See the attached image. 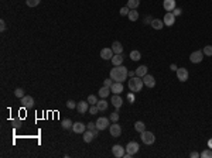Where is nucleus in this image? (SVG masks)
Here are the masks:
<instances>
[{
    "label": "nucleus",
    "instance_id": "nucleus-42",
    "mask_svg": "<svg viewBox=\"0 0 212 158\" xmlns=\"http://www.w3.org/2000/svg\"><path fill=\"white\" fill-rule=\"evenodd\" d=\"M4 30H6V21H4V20L2 19V20H0V31L3 33Z\"/></svg>",
    "mask_w": 212,
    "mask_h": 158
},
{
    "label": "nucleus",
    "instance_id": "nucleus-22",
    "mask_svg": "<svg viewBox=\"0 0 212 158\" xmlns=\"http://www.w3.org/2000/svg\"><path fill=\"white\" fill-rule=\"evenodd\" d=\"M150 26L154 28V30H161V28L164 27V21H163V20H158V19H153Z\"/></svg>",
    "mask_w": 212,
    "mask_h": 158
},
{
    "label": "nucleus",
    "instance_id": "nucleus-8",
    "mask_svg": "<svg viewBox=\"0 0 212 158\" xmlns=\"http://www.w3.org/2000/svg\"><path fill=\"white\" fill-rule=\"evenodd\" d=\"M108 127H109V119L108 117H99V119L96 120V128L99 131L106 130Z\"/></svg>",
    "mask_w": 212,
    "mask_h": 158
},
{
    "label": "nucleus",
    "instance_id": "nucleus-17",
    "mask_svg": "<svg viewBox=\"0 0 212 158\" xmlns=\"http://www.w3.org/2000/svg\"><path fill=\"white\" fill-rule=\"evenodd\" d=\"M110 103H112L116 109H120V107H122V104H123V99H122V96H119V95H115V93H113L112 99H110Z\"/></svg>",
    "mask_w": 212,
    "mask_h": 158
},
{
    "label": "nucleus",
    "instance_id": "nucleus-49",
    "mask_svg": "<svg viewBox=\"0 0 212 158\" xmlns=\"http://www.w3.org/2000/svg\"><path fill=\"white\" fill-rule=\"evenodd\" d=\"M208 147H209V148H211V150H212V139L208 141Z\"/></svg>",
    "mask_w": 212,
    "mask_h": 158
},
{
    "label": "nucleus",
    "instance_id": "nucleus-9",
    "mask_svg": "<svg viewBox=\"0 0 212 158\" xmlns=\"http://www.w3.org/2000/svg\"><path fill=\"white\" fill-rule=\"evenodd\" d=\"M109 131H110V135H112V137H120V135H122V127H120V124H117V121L110 124Z\"/></svg>",
    "mask_w": 212,
    "mask_h": 158
},
{
    "label": "nucleus",
    "instance_id": "nucleus-39",
    "mask_svg": "<svg viewBox=\"0 0 212 158\" xmlns=\"http://www.w3.org/2000/svg\"><path fill=\"white\" fill-rule=\"evenodd\" d=\"M112 85H113V79H112V78H109V79H105V81H103V86L110 88Z\"/></svg>",
    "mask_w": 212,
    "mask_h": 158
},
{
    "label": "nucleus",
    "instance_id": "nucleus-25",
    "mask_svg": "<svg viewBox=\"0 0 212 158\" xmlns=\"http://www.w3.org/2000/svg\"><path fill=\"white\" fill-rule=\"evenodd\" d=\"M96 106H98V109H99V110H102V112H105V110H108V107H109L108 102L105 100V99H100V100H98Z\"/></svg>",
    "mask_w": 212,
    "mask_h": 158
},
{
    "label": "nucleus",
    "instance_id": "nucleus-48",
    "mask_svg": "<svg viewBox=\"0 0 212 158\" xmlns=\"http://www.w3.org/2000/svg\"><path fill=\"white\" fill-rule=\"evenodd\" d=\"M170 69L174 71V72H177L178 68H177V65H175V64H171V65H170Z\"/></svg>",
    "mask_w": 212,
    "mask_h": 158
},
{
    "label": "nucleus",
    "instance_id": "nucleus-33",
    "mask_svg": "<svg viewBox=\"0 0 212 158\" xmlns=\"http://www.w3.org/2000/svg\"><path fill=\"white\" fill-rule=\"evenodd\" d=\"M201 158H212V150L211 148L202 151V153H201Z\"/></svg>",
    "mask_w": 212,
    "mask_h": 158
},
{
    "label": "nucleus",
    "instance_id": "nucleus-18",
    "mask_svg": "<svg viewBox=\"0 0 212 158\" xmlns=\"http://www.w3.org/2000/svg\"><path fill=\"white\" fill-rule=\"evenodd\" d=\"M113 64V66H117V65H123V61H124V55L123 54H115L113 58L110 59Z\"/></svg>",
    "mask_w": 212,
    "mask_h": 158
},
{
    "label": "nucleus",
    "instance_id": "nucleus-44",
    "mask_svg": "<svg viewBox=\"0 0 212 158\" xmlns=\"http://www.w3.org/2000/svg\"><path fill=\"white\" fill-rule=\"evenodd\" d=\"M189 157H191V158H199L201 154H199V153H197V151H192V153L189 154Z\"/></svg>",
    "mask_w": 212,
    "mask_h": 158
},
{
    "label": "nucleus",
    "instance_id": "nucleus-43",
    "mask_svg": "<svg viewBox=\"0 0 212 158\" xmlns=\"http://www.w3.org/2000/svg\"><path fill=\"white\" fill-rule=\"evenodd\" d=\"M88 130H96V123H88Z\"/></svg>",
    "mask_w": 212,
    "mask_h": 158
},
{
    "label": "nucleus",
    "instance_id": "nucleus-6",
    "mask_svg": "<svg viewBox=\"0 0 212 158\" xmlns=\"http://www.w3.org/2000/svg\"><path fill=\"white\" fill-rule=\"evenodd\" d=\"M112 154L115 155L116 158H123V155L126 154V148L122 147L120 144H115L112 147Z\"/></svg>",
    "mask_w": 212,
    "mask_h": 158
},
{
    "label": "nucleus",
    "instance_id": "nucleus-40",
    "mask_svg": "<svg viewBox=\"0 0 212 158\" xmlns=\"http://www.w3.org/2000/svg\"><path fill=\"white\" fill-rule=\"evenodd\" d=\"M66 107H68V109H75V107H77V103H75L74 100H68V102H66Z\"/></svg>",
    "mask_w": 212,
    "mask_h": 158
},
{
    "label": "nucleus",
    "instance_id": "nucleus-34",
    "mask_svg": "<svg viewBox=\"0 0 212 158\" xmlns=\"http://www.w3.org/2000/svg\"><path fill=\"white\" fill-rule=\"evenodd\" d=\"M202 52H204V55H207V57H212V45H205Z\"/></svg>",
    "mask_w": 212,
    "mask_h": 158
},
{
    "label": "nucleus",
    "instance_id": "nucleus-24",
    "mask_svg": "<svg viewBox=\"0 0 212 158\" xmlns=\"http://www.w3.org/2000/svg\"><path fill=\"white\" fill-rule=\"evenodd\" d=\"M110 88H108V86H102V88L99 89V96L102 97V99H105V97H108L109 95H110Z\"/></svg>",
    "mask_w": 212,
    "mask_h": 158
},
{
    "label": "nucleus",
    "instance_id": "nucleus-5",
    "mask_svg": "<svg viewBox=\"0 0 212 158\" xmlns=\"http://www.w3.org/2000/svg\"><path fill=\"white\" fill-rule=\"evenodd\" d=\"M177 79L180 82H187L188 81V78H189V72L187 68H178L177 69Z\"/></svg>",
    "mask_w": 212,
    "mask_h": 158
},
{
    "label": "nucleus",
    "instance_id": "nucleus-47",
    "mask_svg": "<svg viewBox=\"0 0 212 158\" xmlns=\"http://www.w3.org/2000/svg\"><path fill=\"white\" fill-rule=\"evenodd\" d=\"M127 76H129V78L136 76V71H129V72H127Z\"/></svg>",
    "mask_w": 212,
    "mask_h": 158
},
{
    "label": "nucleus",
    "instance_id": "nucleus-30",
    "mask_svg": "<svg viewBox=\"0 0 212 158\" xmlns=\"http://www.w3.org/2000/svg\"><path fill=\"white\" fill-rule=\"evenodd\" d=\"M127 17H129L130 21H136V20H139V13L136 12V9H135V10H130L129 14H127Z\"/></svg>",
    "mask_w": 212,
    "mask_h": 158
},
{
    "label": "nucleus",
    "instance_id": "nucleus-13",
    "mask_svg": "<svg viewBox=\"0 0 212 158\" xmlns=\"http://www.w3.org/2000/svg\"><path fill=\"white\" fill-rule=\"evenodd\" d=\"M88 106H89V102L88 100H81L79 103H77V110L78 113H81V114H85L88 110Z\"/></svg>",
    "mask_w": 212,
    "mask_h": 158
},
{
    "label": "nucleus",
    "instance_id": "nucleus-27",
    "mask_svg": "<svg viewBox=\"0 0 212 158\" xmlns=\"http://www.w3.org/2000/svg\"><path fill=\"white\" fill-rule=\"evenodd\" d=\"M140 4V0H127V7L130 10H135V9L139 7Z\"/></svg>",
    "mask_w": 212,
    "mask_h": 158
},
{
    "label": "nucleus",
    "instance_id": "nucleus-14",
    "mask_svg": "<svg viewBox=\"0 0 212 158\" xmlns=\"http://www.w3.org/2000/svg\"><path fill=\"white\" fill-rule=\"evenodd\" d=\"M143 82H144V86H147V88H154V86H156L154 76H153V75H149V73L143 78Z\"/></svg>",
    "mask_w": 212,
    "mask_h": 158
},
{
    "label": "nucleus",
    "instance_id": "nucleus-23",
    "mask_svg": "<svg viewBox=\"0 0 212 158\" xmlns=\"http://www.w3.org/2000/svg\"><path fill=\"white\" fill-rule=\"evenodd\" d=\"M147 75V66L146 65H140L137 69H136V76L144 78Z\"/></svg>",
    "mask_w": 212,
    "mask_h": 158
},
{
    "label": "nucleus",
    "instance_id": "nucleus-38",
    "mask_svg": "<svg viewBox=\"0 0 212 158\" xmlns=\"http://www.w3.org/2000/svg\"><path fill=\"white\" fill-rule=\"evenodd\" d=\"M129 12H130V9H129V7H127V6H126V7H122V9H120V16H127V14H129Z\"/></svg>",
    "mask_w": 212,
    "mask_h": 158
},
{
    "label": "nucleus",
    "instance_id": "nucleus-2",
    "mask_svg": "<svg viewBox=\"0 0 212 158\" xmlns=\"http://www.w3.org/2000/svg\"><path fill=\"white\" fill-rule=\"evenodd\" d=\"M144 86V82H143V78L140 76H133L129 79V89H130L133 93L140 92Z\"/></svg>",
    "mask_w": 212,
    "mask_h": 158
},
{
    "label": "nucleus",
    "instance_id": "nucleus-36",
    "mask_svg": "<svg viewBox=\"0 0 212 158\" xmlns=\"http://www.w3.org/2000/svg\"><path fill=\"white\" fill-rule=\"evenodd\" d=\"M98 112H99V109H98L96 104H91V107H89V113H91V114H96Z\"/></svg>",
    "mask_w": 212,
    "mask_h": 158
},
{
    "label": "nucleus",
    "instance_id": "nucleus-45",
    "mask_svg": "<svg viewBox=\"0 0 212 158\" xmlns=\"http://www.w3.org/2000/svg\"><path fill=\"white\" fill-rule=\"evenodd\" d=\"M127 99L130 100V103H135V95H133V93H129V95H127Z\"/></svg>",
    "mask_w": 212,
    "mask_h": 158
},
{
    "label": "nucleus",
    "instance_id": "nucleus-20",
    "mask_svg": "<svg viewBox=\"0 0 212 158\" xmlns=\"http://www.w3.org/2000/svg\"><path fill=\"white\" fill-rule=\"evenodd\" d=\"M110 48H112V51L115 54H123V45H122V43H119V41H115Z\"/></svg>",
    "mask_w": 212,
    "mask_h": 158
},
{
    "label": "nucleus",
    "instance_id": "nucleus-12",
    "mask_svg": "<svg viewBox=\"0 0 212 158\" xmlns=\"http://www.w3.org/2000/svg\"><path fill=\"white\" fill-rule=\"evenodd\" d=\"M113 55H115V52L112 51V48H102V51H100V58L105 59V61L112 59Z\"/></svg>",
    "mask_w": 212,
    "mask_h": 158
},
{
    "label": "nucleus",
    "instance_id": "nucleus-26",
    "mask_svg": "<svg viewBox=\"0 0 212 158\" xmlns=\"http://www.w3.org/2000/svg\"><path fill=\"white\" fill-rule=\"evenodd\" d=\"M129 57H130V59L131 61H140V58H142V54H140V51H137V50H133L130 52V55H129Z\"/></svg>",
    "mask_w": 212,
    "mask_h": 158
},
{
    "label": "nucleus",
    "instance_id": "nucleus-21",
    "mask_svg": "<svg viewBox=\"0 0 212 158\" xmlns=\"http://www.w3.org/2000/svg\"><path fill=\"white\" fill-rule=\"evenodd\" d=\"M93 139H95V134H93L92 130H85L84 131V141L85 143H91Z\"/></svg>",
    "mask_w": 212,
    "mask_h": 158
},
{
    "label": "nucleus",
    "instance_id": "nucleus-3",
    "mask_svg": "<svg viewBox=\"0 0 212 158\" xmlns=\"http://www.w3.org/2000/svg\"><path fill=\"white\" fill-rule=\"evenodd\" d=\"M140 139H142V141L146 146H151V144H154V141H156V135L151 133V131H147V130H144L143 133H140Z\"/></svg>",
    "mask_w": 212,
    "mask_h": 158
},
{
    "label": "nucleus",
    "instance_id": "nucleus-19",
    "mask_svg": "<svg viewBox=\"0 0 212 158\" xmlns=\"http://www.w3.org/2000/svg\"><path fill=\"white\" fill-rule=\"evenodd\" d=\"M110 90L115 95H120V93L123 92V83L122 82H113V85L110 86Z\"/></svg>",
    "mask_w": 212,
    "mask_h": 158
},
{
    "label": "nucleus",
    "instance_id": "nucleus-41",
    "mask_svg": "<svg viewBox=\"0 0 212 158\" xmlns=\"http://www.w3.org/2000/svg\"><path fill=\"white\" fill-rule=\"evenodd\" d=\"M171 13H173V14L175 16V17H177V16H181L182 10H181V9H180V7H175V9H174V10H173V12H171Z\"/></svg>",
    "mask_w": 212,
    "mask_h": 158
},
{
    "label": "nucleus",
    "instance_id": "nucleus-28",
    "mask_svg": "<svg viewBox=\"0 0 212 158\" xmlns=\"http://www.w3.org/2000/svg\"><path fill=\"white\" fill-rule=\"evenodd\" d=\"M135 130L139 131V133H143V131L146 130V124L143 123V121H140V120L139 121H136L135 123Z\"/></svg>",
    "mask_w": 212,
    "mask_h": 158
},
{
    "label": "nucleus",
    "instance_id": "nucleus-32",
    "mask_svg": "<svg viewBox=\"0 0 212 158\" xmlns=\"http://www.w3.org/2000/svg\"><path fill=\"white\" fill-rule=\"evenodd\" d=\"M14 96L16 97H19V99H21V97H24L26 95H24V89H21V88H17L14 90Z\"/></svg>",
    "mask_w": 212,
    "mask_h": 158
},
{
    "label": "nucleus",
    "instance_id": "nucleus-10",
    "mask_svg": "<svg viewBox=\"0 0 212 158\" xmlns=\"http://www.w3.org/2000/svg\"><path fill=\"white\" fill-rule=\"evenodd\" d=\"M163 21H164V26L171 27V26H174V23H175V16H174L171 12H167L166 16H164V19H163Z\"/></svg>",
    "mask_w": 212,
    "mask_h": 158
},
{
    "label": "nucleus",
    "instance_id": "nucleus-31",
    "mask_svg": "<svg viewBox=\"0 0 212 158\" xmlns=\"http://www.w3.org/2000/svg\"><path fill=\"white\" fill-rule=\"evenodd\" d=\"M41 0H26V4H27L28 7H37L40 4Z\"/></svg>",
    "mask_w": 212,
    "mask_h": 158
},
{
    "label": "nucleus",
    "instance_id": "nucleus-46",
    "mask_svg": "<svg viewBox=\"0 0 212 158\" xmlns=\"http://www.w3.org/2000/svg\"><path fill=\"white\" fill-rule=\"evenodd\" d=\"M151 21H153V19H151L150 16H147L146 20H144V24H151Z\"/></svg>",
    "mask_w": 212,
    "mask_h": 158
},
{
    "label": "nucleus",
    "instance_id": "nucleus-37",
    "mask_svg": "<svg viewBox=\"0 0 212 158\" xmlns=\"http://www.w3.org/2000/svg\"><path fill=\"white\" fill-rule=\"evenodd\" d=\"M110 120H112L113 123H116V121L119 120V112H117V110H116V112H113L112 114H110Z\"/></svg>",
    "mask_w": 212,
    "mask_h": 158
},
{
    "label": "nucleus",
    "instance_id": "nucleus-11",
    "mask_svg": "<svg viewBox=\"0 0 212 158\" xmlns=\"http://www.w3.org/2000/svg\"><path fill=\"white\" fill-rule=\"evenodd\" d=\"M20 102H21V106H23L24 109H31L33 106H34V99L31 96H24L20 99Z\"/></svg>",
    "mask_w": 212,
    "mask_h": 158
},
{
    "label": "nucleus",
    "instance_id": "nucleus-15",
    "mask_svg": "<svg viewBox=\"0 0 212 158\" xmlns=\"http://www.w3.org/2000/svg\"><path fill=\"white\" fill-rule=\"evenodd\" d=\"M163 7L166 12H173L174 9L177 7V3H175V0H164L163 2Z\"/></svg>",
    "mask_w": 212,
    "mask_h": 158
},
{
    "label": "nucleus",
    "instance_id": "nucleus-4",
    "mask_svg": "<svg viewBox=\"0 0 212 158\" xmlns=\"http://www.w3.org/2000/svg\"><path fill=\"white\" fill-rule=\"evenodd\" d=\"M124 148H126V153H127V154L135 155V154H137V153H139L140 146H139V143H136V141H130V143L127 144Z\"/></svg>",
    "mask_w": 212,
    "mask_h": 158
},
{
    "label": "nucleus",
    "instance_id": "nucleus-35",
    "mask_svg": "<svg viewBox=\"0 0 212 158\" xmlns=\"http://www.w3.org/2000/svg\"><path fill=\"white\" fill-rule=\"evenodd\" d=\"M88 102H89V104H96L98 103V97L95 96V95H89V96H88Z\"/></svg>",
    "mask_w": 212,
    "mask_h": 158
},
{
    "label": "nucleus",
    "instance_id": "nucleus-1",
    "mask_svg": "<svg viewBox=\"0 0 212 158\" xmlns=\"http://www.w3.org/2000/svg\"><path fill=\"white\" fill-rule=\"evenodd\" d=\"M127 68L123 65H117V66H113L110 69V78L113 79V82H122L123 83L124 81L127 79Z\"/></svg>",
    "mask_w": 212,
    "mask_h": 158
},
{
    "label": "nucleus",
    "instance_id": "nucleus-29",
    "mask_svg": "<svg viewBox=\"0 0 212 158\" xmlns=\"http://www.w3.org/2000/svg\"><path fill=\"white\" fill-rule=\"evenodd\" d=\"M74 123L71 121L70 119H65V120H62V123H61V127L64 128V130H70V128H72Z\"/></svg>",
    "mask_w": 212,
    "mask_h": 158
},
{
    "label": "nucleus",
    "instance_id": "nucleus-7",
    "mask_svg": "<svg viewBox=\"0 0 212 158\" xmlns=\"http://www.w3.org/2000/svg\"><path fill=\"white\" fill-rule=\"evenodd\" d=\"M202 59H204V52L202 51H194L192 54L189 55V61L192 64H199V62H202Z\"/></svg>",
    "mask_w": 212,
    "mask_h": 158
},
{
    "label": "nucleus",
    "instance_id": "nucleus-16",
    "mask_svg": "<svg viewBox=\"0 0 212 158\" xmlns=\"http://www.w3.org/2000/svg\"><path fill=\"white\" fill-rule=\"evenodd\" d=\"M86 130V126L81 121H77V123H74L72 126V131L74 133H77V134H84V131Z\"/></svg>",
    "mask_w": 212,
    "mask_h": 158
}]
</instances>
